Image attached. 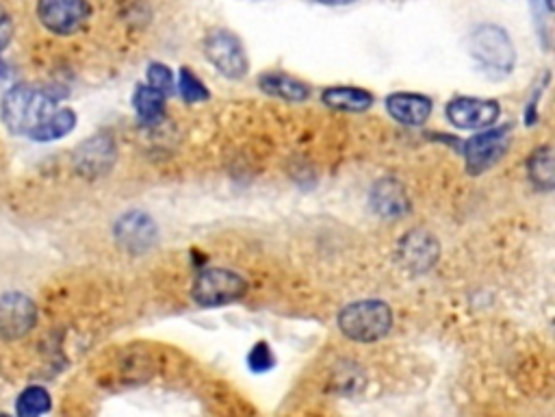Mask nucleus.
Wrapping results in <instances>:
<instances>
[{
    "mask_svg": "<svg viewBox=\"0 0 555 417\" xmlns=\"http://www.w3.org/2000/svg\"><path fill=\"white\" fill-rule=\"evenodd\" d=\"M3 120L9 131L18 135H31L37 126L44 124L55 109V100L35 87L18 85L3 98Z\"/></svg>",
    "mask_w": 555,
    "mask_h": 417,
    "instance_id": "obj_1",
    "label": "nucleus"
},
{
    "mask_svg": "<svg viewBox=\"0 0 555 417\" xmlns=\"http://www.w3.org/2000/svg\"><path fill=\"white\" fill-rule=\"evenodd\" d=\"M339 328L347 339L371 344L391 333L393 311L382 300H358L339 313Z\"/></svg>",
    "mask_w": 555,
    "mask_h": 417,
    "instance_id": "obj_2",
    "label": "nucleus"
},
{
    "mask_svg": "<svg viewBox=\"0 0 555 417\" xmlns=\"http://www.w3.org/2000/svg\"><path fill=\"white\" fill-rule=\"evenodd\" d=\"M469 48L473 59L495 79L508 77L516 63V53L508 33L493 24L477 27L469 40Z\"/></svg>",
    "mask_w": 555,
    "mask_h": 417,
    "instance_id": "obj_3",
    "label": "nucleus"
},
{
    "mask_svg": "<svg viewBox=\"0 0 555 417\" xmlns=\"http://www.w3.org/2000/svg\"><path fill=\"white\" fill-rule=\"evenodd\" d=\"M248 292V283L237 272L226 268H206L198 274L191 287V298L200 307H224L230 302L241 300Z\"/></svg>",
    "mask_w": 555,
    "mask_h": 417,
    "instance_id": "obj_4",
    "label": "nucleus"
},
{
    "mask_svg": "<svg viewBox=\"0 0 555 417\" xmlns=\"http://www.w3.org/2000/svg\"><path fill=\"white\" fill-rule=\"evenodd\" d=\"M204 55L228 79H243L250 70L245 48L239 37L230 31L217 29L206 35Z\"/></svg>",
    "mask_w": 555,
    "mask_h": 417,
    "instance_id": "obj_5",
    "label": "nucleus"
},
{
    "mask_svg": "<svg viewBox=\"0 0 555 417\" xmlns=\"http://www.w3.org/2000/svg\"><path fill=\"white\" fill-rule=\"evenodd\" d=\"M510 144V126L506 129H488L469 137L464 142V159H467V172L477 176L493 168L503 157Z\"/></svg>",
    "mask_w": 555,
    "mask_h": 417,
    "instance_id": "obj_6",
    "label": "nucleus"
},
{
    "mask_svg": "<svg viewBox=\"0 0 555 417\" xmlns=\"http://www.w3.org/2000/svg\"><path fill=\"white\" fill-rule=\"evenodd\" d=\"M447 120L462 131H480L490 129L499 116L501 107L497 100H484V98H454L445 109Z\"/></svg>",
    "mask_w": 555,
    "mask_h": 417,
    "instance_id": "obj_7",
    "label": "nucleus"
},
{
    "mask_svg": "<svg viewBox=\"0 0 555 417\" xmlns=\"http://www.w3.org/2000/svg\"><path fill=\"white\" fill-rule=\"evenodd\" d=\"M37 322L35 302L18 292L0 296V339L16 341L33 331Z\"/></svg>",
    "mask_w": 555,
    "mask_h": 417,
    "instance_id": "obj_8",
    "label": "nucleus"
},
{
    "mask_svg": "<svg viewBox=\"0 0 555 417\" xmlns=\"http://www.w3.org/2000/svg\"><path fill=\"white\" fill-rule=\"evenodd\" d=\"M37 14L48 31L57 35H72L89 18L87 0H40Z\"/></svg>",
    "mask_w": 555,
    "mask_h": 417,
    "instance_id": "obj_9",
    "label": "nucleus"
},
{
    "mask_svg": "<svg viewBox=\"0 0 555 417\" xmlns=\"http://www.w3.org/2000/svg\"><path fill=\"white\" fill-rule=\"evenodd\" d=\"M115 237L122 248H126L133 255L150 250L159 239L157 222H154L144 211H128L115 224Z\"/></svg>",
    "mask_w": 555,
    "mask_h": 417,
    "instance_id": "obj_10",
    "label": "nucleus"
},
{
    "mask_svg": "<svg viewBox=\"0 0 555 417\" xmlns=\"http://www.w3.org/2000/svg\"><path fill=\"white\" fill-rule=\"evenodd\" d=\"M399 257L412 272H428L438 259L436 237L425 231H412L399 242Z\"/></svg>",
    "mask_w": 555,
    "mask_h": 417,
    "instance_id": "obj_11",
    "label": "nucleus"
},
{
    "mask_svg": "<svg viewBox=\"0 0 555 417\" xmlns=\"http://www.w3.org/2000/svg\"><path fill=\"white\" fill-rule=\"evenodd\" d=\"M386 111L404 126H423L432 116V100L423 94L397 92L386 98Z\"/></svg>",
    "mask_w": 555,
    "mask_h": 417,
    "instance_id": "obj_12",
    "label": "nucleus"
},
{
    "mask_svg": "<svg viewBox=\"0 0 555 417\" xmlns=\"http://www.w3.org/2000/svg\"><path fill=\"white\" fill-rule=\"evenodd\" d=\"M258 87H261L265 94L289 100V103H302V100L311 96V90H308L306 83L289 77L285 72L263 74V77H258Z\"/></svg>",
    "mask_w": 555,
    "mask_h": 417,
    "instance_id": "obj_13",
    "label": "nucleus"
},
{
    "mask_svg": "<svg viewBox=\"0 0 555 417\" xmlns=\"http://www.w3.org/2000/svg\"><path fill=\"white\" fill-rule=\"evenodd\" d=\"M76 157H79L76 161L81 163L83 172L102 174V172H107L113 166L115 148L109 142V137H94L92 142H87L79 150V155H76Z\"/></svg>",
    "mask_w": 555,
    "mask_h": 417,
    "instance_id": "obj_14",
    "label": "nucleus"
},
{
    "mask_svg": "<svg viewBox=\"0 0 555 417\" xmlns=\"http://www.w3.org/2000/svg\"><path fill=\"white\" fill-rule=\"evenodd\" d=\"M324 105L337 111H350V113H360L367 111L373 105V96L365 90H358V87H328V90L321 94Z\"/></svg>",
    "mask_w": 555,
    "mask_h": 417,
    "instance_id": "obj_15",
    "label": "nucleus"
},
{
    "mask_svg": "<svg viewBox=\"0 0 555 417\" xmlns=\"http://www.w3.org/2000/svg\"><path fill=\"white\" fill-rule=\"evenodd\" d=\"M371 200L373 209L382 213V216H399V213H406L410 207L404 187L397 181H380L378 187L373 189Z\"/></svg>",
    "mask_w": 555,
    "mask_h": 417,
    "instance_id": "obj_16",
    "label": "nucleus"
},
{
    "mask_svg": "<svg viewBox=\"0 0 555 417\" xmlns=\"http://www.w3.org/2000/svg\"><path fill=\"white\" fill-rule=\"evenodd\" d=\"M133 105L141 124H159L165 116V96L150 85H139L133 96Z\"/></svg>",
    "mask_w": 555,
    "mask_h": 417,
    "instance_id": "obj_17",
    "label": "nucleus"
},
{
    "mask_svg": "<svg viewBox=\"0 0 555 417\" xmlns=\"http://www.w3.org/2000/svg\"><path fill=\"white\" fill-rule=\"evenodd\" d=\"M527 172L532 183L542 189V192H551L555 185V170H553V148L540 146L534 150L532 157L527 161Z\"/></svg>",
    "mask_w": 555,
    "mask_h": 417,
    "instance_id": "obj_18",
    "label": "nucleus"
},
{
    "mask_svg": "<svg viewBox=\"0 0 555 417\" xmlns=\"http://www.w3.org/2000/svg\"><path fill=\"white\" fill-rule=\"evenodd\" d=\"M76 126V113L72 109H61L55 111L44 124L37 126V129L29 135L35 142H53V139L66 137Z\"/></svg>",
    "mask_w": 555,
    "mask_h": 417,
    "instance_id": "obj_19",
    "label": "nucleus"
},
{
    "mask_svg": "<svg viewBox=\"0 0 555 417\" xmlns=\"http://www.w3.org/2000/svg\"><path fill=\"white\" fill-rule=\"evenodd\" d=\"M16 409H18V415L22 417H35L46 413L50 409L48 391L44 387H29L27 391H22Z\"/></svg>",
    "mask_w": 555,
    "mask_h": 417,
    "instance_id": "obj_20",
    "label": "nucleus"
},
{
    "mask_svg": "<svg viewBox=\"0 0 555 417\" xmlns=\"http://www.w3.org/2000/svg\"><path fill=\"white\" fill-rule=\"evenodd\" d=\"M176 90L183 96L185 103L189 105H196V103H204V100H209L211 94L206 90L204 83L193 74L189 68L180 70V77H178V85Z\"/></svg>",
    "mask_w": 555,
    "mask_h": 417,
    "instance_id": "obj_21",
    "label": "nucleus"
},
{
    "mask_svg": "<svg viewBox=\"0 0 555 417\" xmlns=\"http://www.w3.org/2000/svg\"><path fill=\"white\" fill-rule=\"evenodd\" d=\"M148 83L150 87H154L159 94L174 96L176 92V81H174V72L165 66V63H150L148 66Z\"/></svg>",
    "mask_w": 555,
    "mask_h": 417,
    "instance_id": "obj_22",
    "label": "nucleus"
},
{
    "mask_svg": "<svg viewBox=\"0 0 555 417\" xmlns=\"http://www.w3.org/2000/svg\"><path fill=\"white\" fill-rule=\"evenodd\" d=\"M274 363H276L274 352H271V348L265 344V341L256 344L248 355V365H250L252 372H267V370L274 368Z\"/></svg>",
    "mask_w": 555,
    "mask_h": 417,
    "instance_id": "obj_23",
    "label": "nucleus"
},
{
    "mask_svg": "<svg viewBox=\"0 0 555 417\" xmlns=\"http://www.w3.org/2000/svg\"><path fill=\"white\" fill-rule=\"evenodd\" d=\"M11 33H14V22H11V16L7 11L0 7V50L9 44Z\"/></svg>",
    "mask_w": 555,
    "mask_h": 417,
    "instance_id": "obj_24",
    "label": "nucleus"
},
{
    "mask_svg": "<svg viewBox=\"0 0 555 417\" xmlns=\"http://www.w3.org/2000/svg\"><path fill=\"white\" fill-rule=\"evenodd\" d=\"M321 5H350L356 3V0H319Z\"/></svg>",
    "mask_w": 555,
    "mask_h": 417,
    "instance_id": "obj_25",
    "label": "nucleus"
},
{
    "mask_svg": "<svg viewBox=\"0 0 555 417\" xmlns=\"http://www.w3.org/2000/svg\"><path fill=\"white\" fill-rule=\"evenodd\" d=\"M545 3H547V7H549V9L553 7V0H545Z\"/></svg>",
    "mask_w": 555,
    "mask_h": 417,
    "instance_id": "obj_26",
    "label": "nucleus"
}]
</instances>
